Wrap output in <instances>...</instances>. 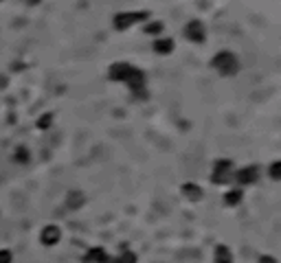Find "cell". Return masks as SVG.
Masks as SVG:
<instances>
[{
    "label": "cell",
    "mask_w": 281,
    "mask_h": 263,
    "mask_svg": "<svg viewBox=\"0 0 281 263\" xmlns=\"http://www.w3.org/2000/svg\"><path fill=\"white\" fill-rule=\"evenodd\" d=\"M154 51H156L158 55H169V53L174 51V42H171L169 38L156 40V42H154Z\"/></svg>",
    "instance_id": "cell-11"
},
{
    "label": "cell",
    "mask_w": 281,
    "mask_h": 263,
    "mask_svg": "<svg viewBox=\"0 0 281 263\" xmlns=\"http://www.w3.org/2000/svg\"><path fill=\"white\" fill-rule=\"evenodd\" d=\"M211 66L218 70L220 75L229 77V75H235L237 73V68H240V62H237V57L233 55V53L222 51V53H218V55L211 59Z\"/></svg>",
    "instance_id": "cell-2"
},
{
    "label": "cell",
    "mask_w": 281,
    "mask_h": 263,
    "mask_svg": "<svg viewBox=\"0 0 281 263\" xmlns=\"http://www.w3.org/2000/svg\"><path fill=\"white\" fill-rule=\"evenodd\" d=\"M163 31V22H152L145 27V33H160Z\"/></svg>",
    "instance_id": "cell-17"
},
{
    "label": "cell",
    "mask_w": 281,
    "mask_h": 263,
    "mask_svg": "<svg viewBox=\"0 0 281 263\" xmlns=\"http://www.w3.org/2000/svg\"><path fill=\"white\" fill-rule=\"evenodd\" d=\"M108 259V252L104 248H90L86 254H83V263H104Z\"/></svg>",
    "instance_id": "cell-9"
},
{
    "label": "cell",
    "mask_w": 281,
    "mask_h": 263,
    "mask_svg": "<svg viewBox=\"0 0 281 263\" xmlns=\"http://www.w3.org/2000/svg\"><path fill=\"white\" fill-rule=\"evenodd\" d=\"M182 195L187 197V200H191V202H200L202 200V189L198 187V184H194V182H184L182 184Z\"/></svg>",
    "instance_id": "cell-8"
},
{
    "label": "cell",
    "mask_w": 281,
    "mask_h": 263,
    "mask_svg": "<svg viewBox=\"0 0 281 263\" xmlns=\"http://www.w3.org/2000/svg\"><path fill=\"white\" fill-rule=\"evenodd\" d=\"M259 263H277V259H274V256H268V254H264L259 259Z\"/></svg>",
    "instance_id": "cell-20"
},
{
    "label": "cell",
    "mask_w": 281,
    "mask_h": 263,
    "mask_svg": "<svg viewBox=\"0 0 281 263\" xmlns=\"http://www.w3.org/2000/svg\"><path fill=\"white\" fill-rule=\"evenodd\" d=\"M184 35H187V40L196 42V44H202V42H205V38H207L205 27H202V22H198V20L189 22L187 29H184Z\"/></svg>",
    "instance_id": "cell-5"
},
{
    "label": "cell",
    "mask_w": 281,
    "mask_h": 263,
    "mask_svg": "<svg viewBox=\"0 0 281 263\" xmlns=\"http://www.w3.org/2000/svg\"><path fill=\"white\" fill-rule=\"evenodd\" d=\"M143 20H147L145 11H123V14H117L112 22H115V29L123 31V29H130L132 25H136V22H143Z\"/></svg>",
    "instance_id": "cell-3"
},
{
    "label": "cell",
    "mask_w": 281,
    "mask_h": 263,
    "mask_svg": "<svg viewBox=\"0 0 281 263\" xmlns=\"http://www.w3.org/2000/svg\"><path fill=\"white\" fill-rule=\"evenodd\" d=\"M215 263H233V254L226 246H218L215 248Z\"/></svg>",
    "instance_id": "cell-12"
},
{
    "label": "cell",
    "mask_w": 281,
    "mask_h": 263,
    "mask_svg": "<svg viewBox=\"0 0 281 263\" xmlns=\"http://www.w3.org/2000/svg\"><path fill=\"white\" fill-rule=\"evenodd\" d=\"M16 160H18V163H27V160H29V149L27 147H18Z\"/></svg>",
    "instance_id": "cell-14"
},
{
    "label": "cell",
    "mask_w": 281,
    "mask_h": 263,
    "mask_svg": "<svg viewBox=\"0 0 281 263\" xmlns=\"http://www.w3.org/2000/svg\"><path fill=\"white\" fill-rule=\"evenodd\" d=\"M59 237H62V230L57 228V226H46L44 230L40 232V241L44 243V246H55V243L59 241Z\"/></svg>",
    "instance_id": "cell-7"
},
{
    "label": "cell",
    "mask_w": 281,
    "mask_h": 263,
    "mask_svg": "<svg viewBox=\"0 0 281 263\" xmlns=\"http://www.w3.org/2000/svg\"><path fill=\"white\" fill-rule=\"evenodd\" d=\"M83 202H86V195L81 193V191H70L66 195V206L68 208H81Z\"/></svg>",
    "instance_id": "cell-10"
},
{
    "label": "cell",
    "mask_w": 281,
    "mask_h": 263,
    "mask_svg": "<svg viewBox=\"0 0 281 263\" xmlns=\"http://www.w3.org/2000/svg\"><path fill=\"white\" fill-rule=\"evenodd\" d=\"M110 79L112 81H125L130 86L136 97L141 99H147V92H145V73L139 68H134L132 64L128 62H117L110 66Z\"/></svg>",
    "instance_id": "cell-1"
},
{
    "label": "cell",
    "mask_w": 281,
    "mask_h": 263,
    "mask_svg": "<svg viewBox=\"0 0 281 263\" xmlns=\"http://www.w3.org/2000/svg\"><path fill=\"white\" fill-rule=\"evenodd\" d=\"M51 121H53V114H44V116H42L40 121H38V127H40V129H46V127L51 125Z\"/></svg>",
    "instance_id": "cell-18"
},
{
    "label": "cell",
    "mask_w": 281,
    "mask_h": 263,
    "mask_svg": "<svg viewBox=\"0 0 281 263\" xmlns=\"http://www.w3.org/2000/svg\"><path fill=\"white\" fill-rule=\"evenodd\" d=\"M119 263H136V254L134 252H123L121 256H117Z\"/></svg>",
    "instance_id": "cell-16"
},
{
    "label": "cell",
    "mask_w": 281,
    "mask_h": 263,
    "mask_svg": "<svg viewBox=\"0 0 281 263\" xmlns=\"http://www.w3.org/2000/svg\"><path fill=\"white\" fill-rule=\"evenodd\" d=\"M224 202H226V206L240 204V202H242V191H229V193L224 195Z\"/></svg>",
    "instance_id": "cell-13"
},
{
    "label": "cell",
    "mask_w": 281,
    "mask_h": 263,
    "mask_svg": "<svg viewBox=\"0 0 281 263\" xmlns=\"http://www.w3.org/2000/svg\"><path fill=\"white\" fill-rule=\"evenodd\" d=\"M270 178L272 180H281V163H272L270 165Z\"/></svg>",
    "instance_id": "cell-15"
},
{
    "label": "cell",
    "mask_w": 281,
    "mask_h": 263,
    "mask_svg": "<svg viewBox=\"0 0 281 263\" xmlns=\"http://www.w3.org/2000/svg\"><path fill=\"white\" fill-rule=\"evenodd\" d=\"M257 178H259V167L257 165H250V167H244L235 173V180L240 184H253L257 182Z\"/></svg>",
    "instance_id": "cell-6"
},
{
    "label": "cell",
    "mask_w": 281,
    "mask_h": 263,
    "mask_svg": "<svg viewBox=\"0 0 281 263\" xmlns=\"http://www.w3.org/2000/svg\"><path fill=\"white\" fill-rule=\"evenodd\" d=\"M0 263H11V252L9 250H0Z\"/></svg>",
    "instance_id": "cell-19"
},
{
    "label": "cell",
    "mask_w": 281,
    "mask_h": 263,
    "mask_svg": "<svg viewBox=\"0 0 281 263\" xmlns=\"http://www.w3.org/2000/svg\"><path fill=\"white\" fill-rule=\"evenodd\" d=\"M231 167L233 163L231 160H215V167H213V173H211V182L213 184H226L231 178Z\"/></svg>",
    "instance_id": "cell-4"
},
{
    "label": "cell",
    "mask_w": 281,
    "mask_h": 263,
    "mask_svg": "<svg viewBox=\"0 0 281 263\" xmlns=\"http://www.w3.org/2000/svg\"><path fill=\"white\" fill-rule=\"evenodd\" d=\"M104 263H119V259H112V256H108V259Z\"/></svg>",
    "instance_id": "cell-21"
}]
</instances>
